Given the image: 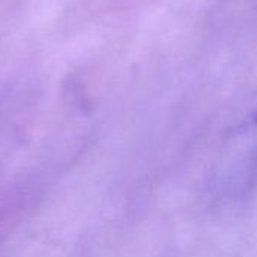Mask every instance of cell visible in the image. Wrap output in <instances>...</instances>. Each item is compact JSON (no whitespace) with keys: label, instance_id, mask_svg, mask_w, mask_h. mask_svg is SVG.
Returning <instances> with one entry per match:
<instances>
[]
</instances>
